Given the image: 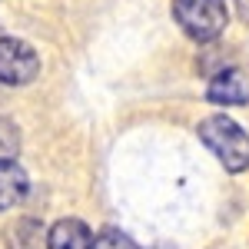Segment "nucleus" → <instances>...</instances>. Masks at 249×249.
I'll use <instances>...</instances> for the list:
<instances>
[{"mask_svg": "<svg viewBox=\"0 0 249 249\" xmlns=\"http://www.w3.org/2000/svg\"><path fill=\"white\" fill-rule=\"evenodd\" d=\"M173 20L183 27L190 40L210 43L226 30L230 14L223 0H173Z\"/></svg>", "mask_w": 249, "mask_h": 249, "instance_id": "f03ea898", "label": "nucleus"}, {"mask_svg": "<svg viewBox=\"0 0 249 249\" xmlns=\"http://www.w3.org/2000/svg\"><path fill=\"white\" fill-rule=\"evenodd\" d=\"M232 3H236V10H239V17H243V20L249 23V0H232Z\"/></svg>", "mask_w": 249, "mask_h": 249, "instance_id": "9d476101", "label": "nucleus"}, {"mask_svg": "<svg viewBox=\"0 0 249 249\" xmlns=\"http://www.w3.org/2000/svg\"><path fill=\"white\" fill-rule=\"evenodd\" d=\"M7 246L10 249H40L43 246V226L37 219H17L7 230Z\"/></svg>", "mask_w": 249, "mask_h": 249, "instance_id": "0eeeda50", "label": "nucleus"}, {"mask_svg": "<svg viewBox=\"0 0 249 249\" xmlns=\"http://www.w3.org/2000/svg\"><path fill=\"white\" fill-rule=\"evenodd\" d=\"M206 100L219 107H243L249 103V77L243 70H219L206 87Z\"/></svg>", "mask_w": 249, "mask_h": 249, "instance_id": "20e7f679", "label": "nucleus"}, {"mask_svg": "<svg viewBox=\"0 0 249 249\" xmlns=\"http://www.w3.org/2000/svg\"><path fill=\"white\" fill-rule=\"evenodd\" d=\"M199 140L216 153V160L230 173L249 170V136H246V130H243L236 120H230L226 113L206 116V120L199 123Z\"/></svg>", "mask_w": 249, "mask_h": 249, "instance_id": "f257e3e1", "label": "nucleus"}, {"mask_svg": "<svg viewBox=\"0 0 249 249\" xmlns=\"http://www.w3.org/2000/svg\"><path fill=\"white\" fill-rule=\"evenodd\" d=\"M20 150V133L14 126V120L0 116V160H14Z\"/></svg>", "mask_w": 249, "mask_h": 249, "instance_id": "1a4fd4ad", "label": "nucleus"}, {"mask_svg": "<svg viewBox=\"0 0 249 249\" xmlns=\"http://www.w3.org/2000/svg\"><path fill=\"white\" fill-rule=\"evenodd\" d=\"M30 193V179L17 160H0V213L14 210L27 199Z\"/></svg>", "mask_w": 249, "mask_h": 249, "instance_id": "423d86ee", "label": "nucleus"}, {"mask_svg": "<svg viewBox=\"0 0 249 249\" xmlns=\"http://www.w3.org/2000/svg\"><path fill=\"white\" fill-rule=\"evenodd\" d=\"M96 249H143V246L136 243L133 236H126L123 230L107 226V230H100V236H96Z\"/></svg>", "mask_w": 249, "mask_h": 249, "instance_id": "6e6552de", "label": "nucleus"}, {"mask_svg": "<svg viewBox=\"0 0 249 249\" xmlns=\"http://www.w3.org/2000/svg\"><path fill=\"white\" fill-rule=\"evenodd\" d=\"M40 73L37 50L20 37H0V83L27 87Z\"/></svg>", "mask_w": 249, "mask_h": 249, "instance_id": "7ed1b4c3", "label": "nucleus"}, {"mask_svg": "<svg viewBox=\"0 0 249 249\" xmlns=\"http://www.w3.org/2000/svg\"><path fill=\"white\" fill-rule=\"evenodd\" d=\"M47 249H96V236L80 219H60L47 232Z\"/></svg>", "mask_w": 249, "mask_h": 249, "instance_id": "39448f33", "label": "nucleus"}]
</instances>
